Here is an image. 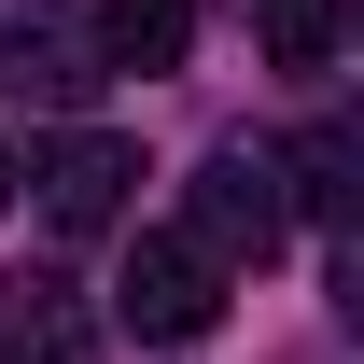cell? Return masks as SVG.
I'll list each match as a JSON object with an SVG mask.
<instances>
[{"label":"cell","instance_id":"1","mask_svg":"<svg viewBox=\"0 0 364 364\" xmlns=\"http://www.w3.org/2000/svg\"><path fill=\"white\" fill-rule=\"evenodd\" d=\"M225 280L238 267L196 225H140L127 238V280H112V322H140V336H210V322H225Z\"/></svg>","mask_w":364,"mask_h":364},{"label":"cell","instance_id":"2","mask_svg":"<svg viewBox=\"0 0 364 364\" xmlns=\"http://www.w3.org/2000/svg\"><path fill=\"white\" fill-rule=\"evenodd\" d=\"M182 225L210 238L225 267H267L280 238H294V182H280V154H252V140H225L210 168H196V210Z\"/></svg>","mask_w":364,"mask_h":364},{"label":"cell","instance_id":"3","mask_svg":"<svg viewBox=\"0 0 364 364\" xmlns=\"http://www.w3.org/2000/svg\"><path fill=\"white\" fill-rule=\"evenodd\" d=\"M28 182H43V225H70V238H98L112 210H127V182H140V154L112 127H56L43 154H28Z\"/></svg>","mask_w":364,"mask_h":364},{"label":"cell","instance_id":"4","mask_svg":"<svg viewBox=\"0 0 364 364\" xmlns=\"http://www.w3.org/2000/svg\"><path fill=\"white\" fill-rule=\"evenodd\" d=\"M280 182H294V210H322L336 238H364V127H309L280 154Z\"/></svg>","mask_w":364,"mask_h":364},{"label":"cell","instance_id":"5","mask_svg":"<svg viewBox=\"0 0 364 364\" xmlns=\"http://www.w3.org/2000/svg\"><path fill=\"white\" fill-rule=\"evenodd\" d=\"M98 70H182V43H196V0H98L85 14Z\"/></svg>","mask_w":364,"mask_h":364},{"label":"cell","instance_id":"6","mask_svg":"<svg viewBox=\"0 0 364 364\" xmlns=\"http://www.w3.org/2000/svg\"><path fill=\"white\" fill-rule=\"evenodd\" d=\"M0 350H14V364H98V322L70 309V280H14V309H0Z\"/></svg>","mask_w":364,"mask_h":364},{"label":"cell","instance_id":"7","mask_svg":"<svg viewBox=\"0 0 364 364\" xmlns=\"http://www.w3.org/2000/svg\"><path fill=\"white\" fill-rule=\"evenodd\" d=\"M252 28H267L280 70H322V56L350 43V0H252Z\"/></svg>","mask_w":364,"mask_h":364},{"label":"cell","instance_id":"8","mask_svg":"<svg viewBox=\"0 0 364 364\" xmlns=\"http://www.w3.org/2000/svg\"><path fill=\"white\" fill-rule=\"evenodd\" d=\"M85 70H98V43H85V56H70V43H28V56H14L28 98H85Z\"/></svg>","mask_w":364,"mask_h":364},{"label":"cell","instance_id":"9","mask_svg":"<svg viewBox=\"0 0 364 364\" xmlns=\"http://www.w3.org/2000/svg\"><path fill=\"white\" fill-rule=\"evenodd\" d=\"M336 322L364 336V238H350V267H336Z\"/></svg>","mask_w":364,"mask_h":364},{"label":"cell","instance_id":"10","mask_svg":"<svg viewBox=\"0 0 364 364\" xmlns=\"http://www.w3.org/2000/svg\"><path fill=\"white\" fill-rule=\"evenodd\" d=\"M0 210H14V154H0Z\"/></svg>","mask_w":364,"mask_h":364},{"label":"cell","instance_id":"11","mask_svg":"<svg viewBox=\"0 0 364 364\" xmlns=\"http://www.w3.org/2000/svg\"><path fill=\"white\" fill-rule=\"evenodd\" d=\"M350 43H364V0H350Z\"/></svg>","mask_w":364,"mask_h":364},{"label":"cell","instance_id":"12","mask_svg":"<svg viewBox=\"0 0 364 364\" xmlns=\"http://www.w3.org/2000/svg\"><path fill=\"white\" fill-rule=\"evenodd\" d=\"M0 364H14V350H0Z\"/></svg>","mask_w":364,"mask_h":364}]
</instances>
